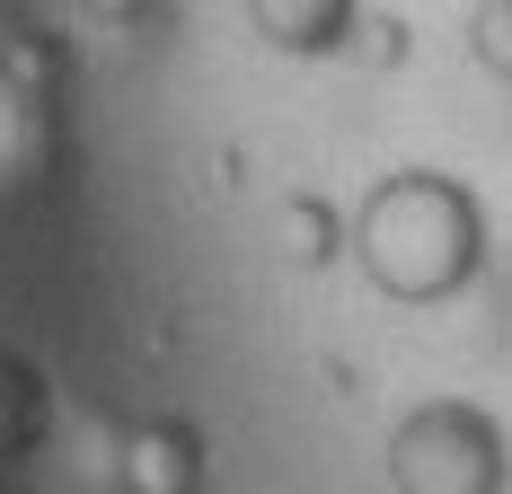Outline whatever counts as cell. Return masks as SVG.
<instances>
[{
	"instance_id": "6da1fadb",
	"label": "cell",
	"mask_w": 512,
	"mask_h": 494,
	"mask_svg": "<svg viewBox=\"0 0 512 494\" xmlns=\"http://www.w3.org/2000/svg\"><path fill=\"white\" fill-rule=\"evenodd\" d=\"M301 195H318V186H301ZM318 203L345 221L336 265H354L362 292L389 300V309H451V300L477 292V274L495 256L477 186L451 177V168H424V159L380 168L354 203H336V195H318Z\"/></svg>"
},
{
	"instance_id": "7a4b0ae2",
	"label": "cell",
	"mask_w": 512,
	"mask_h": 494,
	"mask_svg": "<svg viewBox=\"0 0 512 494\" xmlns=\"http://www.w3.org/2000/svg\"><path fill=\"white\" fill-rule=\"evenodd\" d=\"M512 442L477 397H415L389 424V486L398 494H504Z\"/></svg>"
},
{
	"instance_id": "3957f363",
	"label": "cell",
	"mask_w": 512,
	"mask_h": 494,
	"mask_svg": "<svg viewBox=\"0 0 512 494\" xmlns=\"http://www.w3.org/2000/svg\"><path fill=\"white\" fill-rule=\"evenodd\" d=\"M460 45H468V62H477L486 80H504V89H512V0H477Z\"/></svg>"
}]
</instances>
